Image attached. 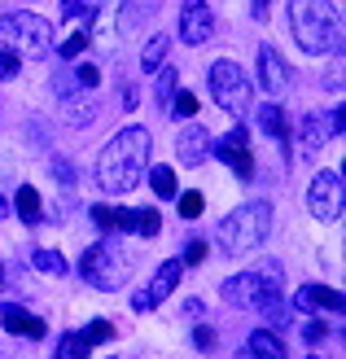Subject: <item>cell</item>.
<instances>
[{
    "mask_svg": "<svg viewBox=\"0 0 346 359\" xmlns=\"http://www.w3.org/2000/svg\"><path fill=\"white\" fill-rule=\"evenodd\" d=\"M145 167H149V132L123 128L119 136H110V145L97 158V184L110 197H123L145 180Z\"/></svg>",
    "mask_w": 346,
    "mask_h": 359,
    "instance_id": "cell-1",
    "label": "cell"
},
{
    "mask_svg": "<svg viewBox=\"0 0 346 359\" xmlns=\"http://www.w3.org/2000/svg\"><path fill=\"white\" fill-rule=\"evenodd\" d=\"M289 27L302 53H338L342 48V18L333 0H289Z\"/></svg>",
    "mask_w": 346,
    "mask_h": 359,
    "instance_id": "cell-2",
    "label": "cell"
},
{
    "mask_svg": "<svg viewBox=\"0 0 346 359\" xmlns=\"http://www.w3.org/2000/svg\"><path fill=\"white\" fill-rule=\"evenodd\" d=\"M272 232V206L267 202H246L237 206L232 215H224L220 228H215V237H220V245L228 250V255H254Z\"/></svg>",
    "mask_w": 346,
    "mask_h": 359,
    "instance_id": "cell-3",
    "label": "cell"
},
{
    "mask_svg": "<svg viewBox=\"0 0 346 359\" xmlns=\"http://www.w3.org/2000/svg\"><path fill=\"white\" fill-rule=\"evenodd\" d=\"M0 44L9 53H18V57L40 62L53 53V27L35 13H5L0 18Z\"/></svg>",
    "mask_w": 346,
    "mask_h": 359,
    "instance_id": "cell-4",
    "label": "cell"
},
{
    "mask_svg": "<svg viewBox=\"0 0 346 359\" xmlns=\"http://www.w3.org/2000/svg\"><path fill=\"white\" fill-rule=\"evenodd\" d=\"M79 272H84L88 285H97L101 294H114V290H123L127 272H132V259H127L114 241H93L79 259Z\"/></svg>",
    "mask_w": 346,
    "mask_h": 359,
    "instance_id": "cell-5",
    "label": "cell"
},
{
    "mask_svg": "<svg viewBox=\"0 0 346 359\" xmlns=\"http://www.w3.org/2000/svg\"><path fill=\"white\" fill-rule=\"evenodd\" d=\"M281 272L277 267H267V276H263V267L259 272H241V276H228L224 280V302L228 307H250V311H267L272 302L281 298Z\"/></svg>",
    "mask_w": 346,
    "mask_h": 359,
    "instance_id": "cell-6",
    "label": "cell"
},
{
    "mask_svg": "<svg viewBox=\"0 0 346 359\" xmlns=\"http://www.w3.org/2000/svg\"><path fill=\"white\" fill-rule=\"evenodd\" d=\"M211 97H215V105H220L224 114H232V118H241L250 105H254V88H250V79H246V70L237 66V62H228V57H220L211 66Z\"/></svg>",
    "mask_w": 346,
    "mask_h": 359,
    "instance_id": "cell-7",
    "label": "cell"
},
{
    "mask_svg": "<svg viewBox=\"0 0 346 359\" xmlns=\"http://www.w3.org/2000/svg\"><path fill=\"white\" fill-rule=\"evenodd\" d=\"M307 206L320 224H338L342 219V206H346V180L342 171H320L307 189Z\"/></svg>",
    "mask_w": 346,
    "mask_h": 359,
    "instance_id": "cell-8",
    "label": "cell"
},
{
    "mask_svg": "<svg viewBox=\"0 0 346 359\" xmlns=\"http://www.w3.org/2000/svg\"><path fill=\"white\" fill-rule=\"evenodd\" d=\"M211 154L220 158L224 167H232L237 180H254V154H250V136H246V128H232L224 140H211Z\"/></svg>",
    "mask_w": 346,
    "mask_h": 359,
    "instance_id": "cell-9",
    "label": "cell"
},
{
    "mask_svg": "<svg viewBox=\"0 0 346 359\" xmlns=\"http://www.w3.org/2000/svg\"><path fill=\"white\" fill-rule=\"evenodd\" d=\"M180 272H185V263H180V259H167V263L154 272V280L132 298V307H136V311H154L158 302H167V298L175 294V285H180Z\"/></svg>",
    "mask_w": 346,
    "mask_h": 359,
    "instance_id": "cell-10",
    "label": "cell"
},
{
    "mask_svg": "<svg viewBox=\"0 0 346 359\" xmlns=\"http://www.w3.org/2000/svg\"><path fill=\"white\" fill-rule=\"evenodd\" d=\"M215 35V13L206 0H185V9H180V40H185L189 48L206 44Z\"/></svg>",
    "mask_w": 346,
    "mask_h": 359,
    "instance_id": "cell-11",
    "label": "cell"
},
{
    "mask_svg": "<svg viewBox=\"0 0 346 359\" xmlns=\"http://www.w3.org/2000/svg\"><path fill=\"white\" fill-rule=\"evenodd\" d=\"M259 79H263V93L267 97H285L289 93V66H285V57L272 44L259 48Z\"/></svg>",
    "mask_w": 346,
    "mask_h": 359,
    "instance_id": "cell-12",
    "label": "cell"
},
{
    "mask_svg": "<svg viewBox=\"0 0 346 359\" xmlns=\"http://www.w3.org/2000/svg\"><path fill=\"white\" fill-rule=\"evenodd\" d=\"M175 158H180L185 167H197V163H206V158H211V136H206V128H202L197 118L175 136Z\"/></svg>",
    "mask_w": 346,
    "mask_h": 359,
    "instance_id": "cell-13",
    "label": "cell"
},
{
    "mask_svg": "<svg viewBox=\"0 0 346 359\" xmlns=\"http://www.w3.org/2000/svg\"><path fill=\"white\" fill-rule=\"evenodd\" d=\"M333 140V132H329V118L324 114H307L302 123H298V145H302V158H316L324 145Z\"/></svg>",
    "mask_w": 346,
    "mask_h": 359,
    "instance_id": "cell-14",
    "label": "cell"
},
{
    "mask_svg": "<svg viewBox=\"0 0 346 359\" xmlns=\"http://www.w3.org/2000/svg\"><path fill=\"white\" fill-rule=\"evenodd\" d=\"M0 325H5L9 333H22V337H31V342H40V337L48 333V329H44V320H40V316H31L27 307H18V302H9V307H0Z\"/></svg>",
    "mask_w": 346,
    "mask_h": 359,
    "instance_id": "cell-15",
    "label": "cell"
},
{
    "mask_svg": "<svg viewBox=\"0 0 346 359\" xmlns=\"http://www.w3.org/2000/svg\"><path fill=\"white\" fill-rule=\"evenodd\" d=\"M294 307L298 311H333V316H342V294L338 290H329V285H302L298 290V298H294Z\"/></svg>",
    "mask_w": 346,
    "mask_h": 359,
    "instance_id": "cell-16",
    "label": "cell"
},
{
    "mask_svg": "<svg viewBox=\"0 0 346 359\" xmlns=\"http://www.w3.org/2000/svg\"><path fill=\"white\" fill-rule=\"evenodd\" d=\"M246 355H250V359H285L289 351H285V342H281V337L272 333V329H254Z\"/></svg>",
    "mask_w": 346,
    "mask_h": 359,
    "instance_id": "cell-17",
    "label": "cell"
},
{
    "mask_svg": "<svg viewBox=\"0 0 346 359\" xmlns=\"http://www.w3.org/2000/svg\"><path fill=\"white\" fill-rule=\"evenodd\" d=\"M259 128H263L267 136H277L281 145H289V140H294V128H289V118H285L281 105H263V110H259Z\"/></svg>",
    "mask_w": 346,
    "mask_h": 359,
    "instance_id": "cell-18",
    "label": "cell"
},
{
    "mask_svg": "<svg viewBox=\"0 0 346 359\" xmlns=\"http://www.w3.org/2000/svg\"><path fill=\"white\" fill-rule=\"evenodd\" d=\"M175 93H180V70L175 66H158V75H154V97H158V105H171Z\"/></svg>",
    "mask_w": 346,
    "mask_h": 359,
    "instance_id": "cell-19",
    "label": "cell"
},
{
    "mask_svg": "<svg viewBox=\"0 0 346 359\" xmlns=\"http://www.w3.org/2000/svg\"><path fill=\"white\" fill-rule=\"evenodd\" d=\"M18 219H22V224H40L44 219V215H40V193H35L31 184H22V189H18Z\"/></svg>",
    "mask_w": 346,
    "mask_h": 359,
    "instance_id": "cell-20",
    "label": "cell"
},
{
    "mask_svg": "<svg viewBox=\"0 0 346 359\" xmlns=\"http://www.w3.org/2000/svg\"><path fill=\"white\" fill-rule=\"evenodd\" d=\"M167 44H171V40H167V35H162V31H158V35H154V40H149V44H145V48H140V66H145V70H158L162 62H167Z\"/></svg>",
    "mask_w": 346,
    "mask_h": 359,
    "instance_id": "cell-21",
    "label": "cell"
},
{
    "mask_svg": "<svg viewBox=\"0 0 346 359\" xmlns=\"http://www.w3.org/2000/svg\"><path fill=\"white\" fill-rule=\"evenodd\" d=\"M149 189H154V197H175L180 189H175V171L171 167H154L149 171Z\"/></svg>",
    "mask_w": 346,
    "mask_h": 359,
    "instance_id": "cell-22",
    "label": "cell"
},
{
    "mask_svg": "<svg viewBox=\"0 0 346 359\" xmlns=\"http://www.w3.org/2000/svg\"><path fill=\"white\" fill-rule=\"evenodd\" d=\"M158 228H162V219H158V210H154V206L132 210V232H140V237H158Z\"/></svg>",
    "mask_w": 346,
    "mask_h": 359,
    "instance_id": "cell-23",
    "label": "cell"
},
{
    "mask_svg": "<svg viewBox=\"0 0 346 359\" xmlns=\"http://www.w3.org/2000/svg\"><path fill=\"white\" fill-rule=\"evenodd\" d=\"M31 263L40 267V272H48V276H66V259L58 255V250H35Z\"/></svg>",
    "mask_w": 346,
    "mask_h": 359,
    "instance_id": "cell-24",
    "label": "cell"
},
{
    "mask_svg": "<svg viewBox=\"0 0 346 359\" xmlns=\"http://www.w3.org/2000/svg\"><path fill=\"white\" fill-rule=\"evenodd\" d=\"M58 359H88V342H84V333H66L62 342H58Z\"/></svg>",
    "mask_w": 346,
    "mask_h": 359,
    "instance_id": "cell-25",
    "label": "cell"
},
{
    "mask_svg": "<svg viewBox=\"0 0 346 359\" xmlns=\"http://www.w3.org/2000/svg\"><path fill=\"white\" fill-rule=\"evenodd\" d=\"M53 93H58V101H66V105H70V101H75V97L84 93V88H79V79L70 75V70H62V75L53 79Z\"/></svg>",
    "mask_w": 346,
    "mask_h": 359,
    "instance_id": "cell-26",
    "label": "cell"
},
{
    "mask_svg": "<svg viewBox=\"0 0 346 359\" xmlns=\"http://www.w3.org/2000/svg\"><path fill=\"white\" fill-rule=\"evenodd\" d=\"M93 118H97V105L93 101H79V97L70 101V128H84V123H93Z\"/></svg>",
    "mask_w": 346,
    "mask_h": 359,
    "instance_id": "cell-27",
    "label": "cell"
},
{
    "mask_svg": "<svg viewBox=\"0 0 346 359\" xmlns=\"http://www.w3.org/2000/svg\"><path fill=\"white\" fill-rule=\"evenodd\" d=\"M70 75L79 79V88H84V93H88V88H97V83H101V70H97L93 62H79V66H70Z\"/></svg>",
    "mask_w": 346,
    "mask_h": 359,
    "instance_id": "cell-28",
    "label": "cell"
},
{
    "mask_svg": "<svg viewBox=\"0 0 346 359\" xmlns=\"http://www.w3.org/2000/svg\"><path fill=\"white\" fill-rule=\"evenodd\" d=\"M171 114H175V118H193V114H197V97H193V93H175V97H171Z\"/></svg>",
    "mask_w": 346,
    "mask_h": 359,
    "instance_id": "cell-29",
    "label": "cell"
},
{
    "mask_svg": "<svg viewBox=\"0 0 346 359\" xmlns=\"http://www.w3.org/2000/svg\"><path fill=\"white\" fill-rule=\"evenodd\" d=\"M180 197V215H185V219H197V215H202V193H175Z\"/></svg>",
    "mask_w": 346,
    "mask_h": 359,
    "instance_id": "cell-30",
    "label": "cell"
},
{
    "mask_svg": "<svg viewBox=\"0 0 346 359\" xmlns=\"http://www.w3.org/2000/svg\"><path fill=\"white\" fill-rule=\"evenodd\" d=\"M88 48V31H75V35H66V40H62V57H79V53Z\"/></svg>",
    "mask_w": 346,
    "mask_h": 359,
    "instance_id": "cell-31",
    "label": "cell"
},
{
    "mask_svg": "<svg viewBox=\"0 0 346 359\" xmlns=\"http://www.w3.org/2000/svg\"><path fill=\"white\" fill-rule=\"evenodd\" d=\"M114 337V325H105V320H93V325H88V333H84V342L93 346V342H110Z\"/></svg>",
    "mask_w": 346,
    "mask_h": 359,
    "instance_id": "cell-32",
    "label": "cell"
},
{
    "mask_svg": "<svg viewBox=\"0 0 346 359\" xmlns=\"http://www.w3.org/2000/svg\"><path fill=\"white\" fill-rule=\"evenodd\" d=\"M0 79H18V53L0 48Z\"/></svg>",
    "mask_w": 346,
    "mask_h": 359,
    "instance_id": "cell-33",
    "label": "cell"
},
{
    "mask_svg": "<svg viewBox=\"0 0 346 359\" xmlns=\"http://www.w3.org/2000/svg\"><path fill=\"white\" fill-rule=\"evenodd\" d=\"M88 215H93V224H97V228H114V210H110V206H93Z\"/></svg>",
    "mask_w": 346,
    "mask_h": 359,
    "instance_id": "cell-34",
    "label": "cell"
},
{
    "mask_svg": "<svg viewBox=\"0 0 346 359\" xmlns=\"http://www.w3.org/2000/svg\"><path fill=\"white\" fill-rule=\"evenodd\" d=\"M206 259V241H189L185 245V259H180V263H202Z\"/></svg>",
    "mask_w": 346,
    "mask_h": 359,
    "instance_id": "cell-35",
    "label": "cell"
},
{
    "mask_svg": "<svg viewBox=\"0 0 346 359\" xmlns=\"http://www.w3.org/2000/svg\"><path fill=\"white\" fill-rule=\"evenodd\" d=\"M193 342L202 346V351H211V346H215V329H211V325H197V333H193Z\"/></svg>",
    "mask_w": 346,
    "mask_h": 359,
    "instance_id": "cell-36",
    "label": "cell"
},
{
    "mask_svg": "<svg viewBox=\"0 0 346 359\" xmlns=\"http://www.w3.org/2000/svg\"><path fill=\"white\" fill-rule=\"evenodd\" d=\"M324 118H329V132L342 136V105H333V110H324Z\"/></svg>",
    "mask_w": 346,
    "mask_h": 359,
    "instance_id": "cell-37",
    "label": "cell"
},
{
    "mask_svg": "<svg viewBox=\"0 0 346 359\" xmlns=\"http://www.w3.org/2000/svg\"><path fill=\"white\" fill-rule=\"evenodd\" d=\"M324 333H329V325H320V320H312V325H307V342H320Z\"/></svg>",
    "mask_w": 346,
    "mask_h": 359,
    "instance_id": "cell-38",
    "label": "cell"
},
{
    "mask_svg": "<svg viewBox=\"0 0 346 359\" xmlns=\"http://www.w3.org/2000/svg\"><path fill=\"white\" fill-rule=\"evenodd\" d=\"M119 97H123V105H136V88H132V83H123V88H119Z\"/></svg>",
    "mask_w": 346,
    "mask_h": 359,
    "instance_id": "cell-39",
    "label": "cell"
},
{
    "mask_svg": "<svg viewBox=\"0 0 346 359\" xmlns=\"http://www.w3.org/2000/svg\"><path fill=\"white\" fill-rule=\"evenodd\" d=\"M202 311H206L202 298H189V302H185V316H202Z\"/></svg>",
    "mask_w": 346,
    "mask_h": 359,
    "instance_id": "cell-40",
    "label": "cell"
},
{
    "mask_svg": "<svg viewBox=\"0 0 346 359\" xmlns=\"http://www.w3.org/2000/svg\"><path fill=\"white\" fill-rule=\"evenodd\" d=\"M267 5H272V0H254V18H259V22L267 18Z\"/></svg>",
    "mask_w": 346,
    "mask_h": 359,
    "instance_id": "cell-41",
    "label": "cell"
},
{
    "mask_svg": "<svg viewBox=\"0 0 346 359\" xmlns=\"http://www.w3.org/2000/svg\"><path fill=\"white\" fill-rule=\"evenodd\" d=\"M5 215H9V202H5V197H0V219H5Z\"/></svg>",
    "mask_w": 346,
    "mask_h": 359,
    "instance_id": "cell-42",
    "label": "cell"
},
{
    "mask_svg": "<svg viewBox=\"0 0 346 359\" xmlns=\"http://www.w3.org/2000/svg\"><path fill=\"white\" fill-rule=\"evenodd\" d=\"M0 290H5V267H0Z\"/></svg>",
    "mask_w": 346,
    "mask_h": 359,
    "instance_id": "cell-43",
    "label": "cell"
},
{
    "mask_svg": "<svg viewBox=\"0 0 346 359\" xmlns=\"http://www.w3.org/2000/svg\"><path fill=\"white\" fill-rule=\"evenodd\" d=\"M312 359H320V355H312Z\"/></svg>",
    "mask_w": 346,
    "mask_h": 359,
    "instance_id": "cell-44",
    "label": "cell"
}]
</instances>
